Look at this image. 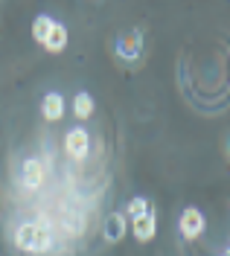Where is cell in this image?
Wrapping results in <instances>:
<instances>
[{
	"instance_id": "cell-1",
	"label": "cell",
	"mask_w": 230,
	"mask_h": 256,
	"mask_svg": "<svg viewBox=\"0 0 230 256\" xmlns=\"http://www.w3.org/2000/svg\"><path fill=\"white\" fill-rule=\"evenodd\" d=\"M204 227H207V222H204V212L198 207H186L181 212V218H178V233L186 242H196L204 233Z\"/></svg>"
},
{
	"instance_id": "cell-2",
	"label": "cell",
	"mask_w": 230,
	"mask_h": 256,
	"mask_svg": "<svg viewBox=\"0 0 230 256\" xmlns=\"http://www.w3.org/2000/svg\"><path fill=\"white\" fill-rule=\"evenodd\" d=\"M64 152L70 154V158L84 160L88 158V152H90V134H88L82 126L70 128V131L64 134Z\"/></svg>"
},
{
	"instance_id": "cell-3",
	"label": "cell",
	"mask_w": 230,
	"mask_h": 256,
	"mask_svg": "<svg viewBox=\"0 0 230 256\" xmlns=\"http://www.w3.org/2000/svg\"><path fill=\"white\" fill-rule=\"evenodd\" d=\"M44 180H47L44 163H41V160H35V158L24 160V166H20V184H24L30 192H35V190H41V186H44Z\"/></svg>"
},
{
	"instance_id": "cell-4",
	"label": "cell",
	"mask_w": 230,
	"mask_h": 256,
	"mask_svg": "<svg viewBox=\"0 0 230 256\" xmlns=\"http://www.w3.org/2000/svg\"><path fill=\"white\" fill-rule=\"evenodd\" d=\"M67 105H64V96L58 94V90H50V94H44V99H41V116L47 120V122H58L62 116H64Z\"/></svg>"
},
{
	"instance_id": "cell-5",
	"label": "cell",
	"mask_w": 230,
	"mask_h": 256,
	"mask_svg": "<svg viewBox=\"0 0 230 256\" xmlns=\"http://www.w3.org/2000/svg\"><path fill=\"white\" fill-rule=\"evenodd\" d=\"M132 236L137 242H152L158 236V222H154V210L146 212V216H140V218H132Z\"/></svg>"
},
{
	"instance_id": "cell-6",
	"label": "cell",
	"mask_w": 230,
	"mask_h": 256,
	"mask_svg": "<svg viewBox=\"0 0 230 256\" xmlns=\"http://www.w3.org/2000/svg\"><path fill=\"white\" fill-rule=\"evenodd\" d=\"M126 233H128V218L122 212H111L108 222H105V242L108 244H116V242L126 239Z\"/></svg>"
},
{
	"instance_id": "cell-7",
	"label": "cell",
	"mask_w": 230,
	"mask_h": 256,
	"mask_svg": "<svg viewBox=\"0 0 230 256\" xmlns=\"http://www.w3.org/2000/svg\"><path fill=\"white\" fill-rule=\"evenodd\" d=\"M35 233H38V224H35V222L18 224V230H15V248H18V250H26V254H32V248H35Z\"/></svg>"
},
{
	"instance_id": "cell-8",
	"label": "cell",
	"mask_w": 230,
	"mask_h": 256,
	"mask_svg": "<svg viewBox=\"0 0 230 256\" xmlns=\"http://www.w3.org/2000/svg\"><path fill=\"white\" fill-rule=\"evenodd\" d=\"M41 47L47 50V52H64V47H67V26L64 24H52V30H50V35H47V41L41 44Z\"/></svg>"
},
{
	"instance_id": "cell-9",
	"label": "cell",
	"mask_w": 230,
	"mask_h": 256,
	"mask_svg": "<svg viewBox=\"0 0 230 256\" xmlns=\"http://www.w3.org/2000/svg\"><path fill=\"white\" fill-rule=\"evenodd\" d=\"M96 111V105H94V96L88 94V90H79V94L73 96V116L76 120H90Z\"/></svg>"
},
{
	"instance_id": "cell-10",
	"label": "cell",
	"mask_w": 230,
	"mask_h": 256,
	"mask_svg": "<svg viewBox=\"0 0 230 256\" xmlns=\"http://www.w3.org/2000/svg\"><path fill=\"white\" fill-rule=\"evenodd\" d=\"M116 52H120L126 62H137V58H140V35L132 32V35H126V38H120V41H116Z\"/></svg>"
},
{
	"instance_id": "cell-11",
	"label": "cell",
	"mask_w": 230,
	"mask_h": 256,
	"mask_svg": "<svg viewBox=\"0 0 230 256\" xmlns=\"http://www.w3.org/2000/svg\"><path fill=\"white\" fill-rule=\"evenodd\" d=\"M52 24H56V20H52L50 15H38V18L32 20V38L38 41V44H44V41H47V35H50V30H52Z\"/></svg>"
},
{
	"instance_id": "cell-12",
	"label": "cell",
	"mask_w": 230,
	"mask_h": 256,
	"mask_svg": "<svg viewBox=\"0 0 230 256\" xmlns=\"http://www.w3.org/2000/svg\"><path fill=\"white\" fill-rule=\"evenodd\" d=\"M146 212H152V204H148L143 195H137V198H132V201H128V207H126V212H122V216L132 222V218H140V216H146Z\"/></svg>"
},
{
	"instance_id": "cell-13",
	"label": "cell",
	"mask_w": 230,
	"mask_h": 256,
	"mask_svg": "<svg viewBox=\"0 0 230 256\" xmlns=\"http://www.w3.org/2000/svg\"><path fill=\"white\" fill-rule=\"evenodd\" d=\"M50 244H52V233H50V227L38 224V233H35V248H32V254H47Z\"/></svg>"
},
{
	"instance_id": "cell-14",
	"label": "cell",
	"mask_w": 230,
	"mask_h": 256,
	"mask_svg": "<svg viewBox=\"0 0 230 256\" xmlns=\"http://www.w3.org/2000/svg\"><path fill=\"white\" fill-rule=\"evenodd\" d=\"M222 256H228V254H222Z\"/></svg>"
}]
</instances>
